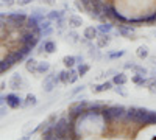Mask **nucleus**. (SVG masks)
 <instances>
[{
    "instance_id": "nucleus-1",
    "label": "nucleus",
    "mask_w": 156,
    "mask_h": 140,
    "mask_svg": "<svg viewBox=\"0 0 156 140\" xmlns=\"http://www.w3.org/2000/svg\"><path fill=\"white\" fill-rule=\"evenodd\" d=\"M3 59H5V61L8 62V64L12 67L14 64H17V62L23 61V59H25V56H23V55L19 52V48H17V50L14 48V50H9V52H8V53L3 56Z\"/></svg>"
},
{
    "instance_id": "nucleus-2",
    "label": "nucleus",
    "mask_w": 156,
    "mask_h": 140,
    "mask_svg": "<svg viewBox=\"0 0 156 140\" xmlns=\"http://www.w3.org/2000/svg\"><path fill=\"white\" fill-rule=\"evenodd\" d=\"M22 98L16 94H8L6 95V106L9 109H17V108H22Z\"/></svg>"
},
{
    "instance_id": "nucleus-3",
    "label": "nucleus",
    "mask_w": 156,
    "mask_h": 140,
    "mask_svg": "<svg viewBox=\"0 0 156 140\" xmlns=\"http://www.w3.org/2000/svg\"><path fill=\"white\" fill-rule=\"evenodd\" d=\"M117 31H119V34L123 36V37H128V39H136V37H133V31H134V28L131 27V25L119 23V25H117Z\"/></svg>"
},
{
    "instance_id": "nucleus-4",
    "label": "nucleus",
    "mask_w": 156,
    "mask_h": 140,
    "mask_svg": "<svg viewBox=\"0 0 156 140\" xmlns=\"http://www.w3.org/2000/svg\"><path fill=\"white\" fill-rule=\"evenodd\" d=\"M9 87L12 89V90H19V89H22V86H23V80H22V76H20V73H14L9 78Z\"/></svg>"
},
{
    "instance_id": "nucleus-5",
    "label": "nucleus",
    "mask_w": 156,
    "mask_h": 140,
    "mask_svg": "<svg viewBox=\"0 0 156 140\" xmlns=\"http://www.w3.org/2000/svg\"><path fill=\"white\" fill-rule=\"evenodd\" d=\"M109 42H111V36H109V33H108V34L98 33L97 39H95L97 48H105V47H108V45H109Z\"/></svg>"
},
{
    "instance_id": "nucleus-6",
    "label": "nucleus",
    "mask_w": 156,
    "mask_h": 140,
    "mask_svg": "<svg viewBox=\"0 0 156 140\" xmlns=\"http://www.w3.org/2000/svg\"><path fill=\"white\" fill-rule=\"evenodd\" d=\"M97 36H98V30L95 28V27H86L84 28V31H83V37L84 39H87V41H94V39H97Z\"/></svg>"
},
{
    "instance_id": "nucleus-7",
    "label": "nucleus",
    "mask_w": 156,
    "mask_h": 140,
    "mask_svg": "<svg viewBox=\"0 0 156 140\" xmlns=\"http://www.w3.org/2000/svg\"><path fill=\"white\" fill-rule=\"evenodd\" d=\"M126 81H128L126 75L122 73V72H117V73L112 76V84H114V86H125Z\"/></svg>"
},
{
    "instance_id": "nucleus-8",
    "label": "nucleus",
    "mask_w": 156,
    "mask_h": 140,
    "mask_svg": "<svg viewBox=\"0 0 156 140\" xmlns=\"http://www.w3.org/2000/svg\"><path fill=\"white\" fill-rule=\"evenodd\" d=\"M67 25L70 28H78V27H81L83 25V19L80 17V16H75V14H72V16H69V19H67Z\"/></svg>"
},
{
    "instance_id": "nucleus-9",
    "label": "nucleus",
    "mask_w": 156,
    "mask_h": 140,
    "mask_svg": "<svg viewBox=\"0 0 156 140\" xmlns=\"http://www.w3.org/2000/svg\"><path fill=\"white\" fill-rule=\"evenodd\" d=\"M47 72H50V62H48V61H39V62H37L36 73H37V75H45Z\"/></svg>"
},
{
    "instance_id": "nucleus-10",
    "label": "nucleus",
    "mask_w": 156,
    "mask_h": 140,
    "mask_svg": "<svg viewBox=\"0 0 156 140\" xmlns=\"http://www.w3.org/2000/svg\"><path fill=\"white\" fill-rule=\"evenodd\" d=\"M66 41L67 42H70V44H78V42H81V37H80V34H78L73 28L67 33V36H66Z\"/></svg>"
},
{
    "instance_id": "nucleus-11",
    "label": "nucleus",
    "mask_w": 156,
    "mask_h": 140,
    "mask_svg": "<svg viewBox=\"0 0 156 140\" xmlns=\"http://www.w3.org/2000/svg\"><path fill=\"white\" fill-rule=\"evenodd\" d=\"M37 62H39V61H36L34 58H30V59H27V62H25V70H27V72H30V73H36V69H37Z\"/></svg>"
},
{
    "instance_id": "nucleus-12",
    "label": "nucleus",
    "mask_w": 156,
    "mask_h": 140,
    "mask_svg": "<svg viewBox=\"0 0 156 140\" xmlns=\"http://www.w3.org/2000/svg\"><path fill=\"white\" fill-rule=\"evenodd\" d=\"M37 104V100H36V95L33 94H28L25 97V101L22 103V108H30V106H36Z\"/></svg>"
},
{
    "instance_id": "nucleus-13",
    "label": "nucleus",
    "mask_w": 156,
    "mask_h": 140,
    "mask_svg": "<svg viewBox=\"0 0 156 140\" xmlns=\"http://www.w3.org/2000/svg\"><path fill=\"white\" fill-rule=\"evenodd\" d=\"M45 17H47V19H50L51 22H53V20H58L59 17H64V11H58V9H53V11L47 12V14H45Z\"/></svg>"
},
{
    "instance_id": "nucleus-14",
    "label": "nucleus",
    "mask_w": 156,
    "mask_h": 140,
    "mask_svg": "<svg viewBox=\"0 0 156 140\" xmlns=\"http://www.w3.org/2000/svg\"><path fill=\"white\" fill-rule=\"evenodd\" d=\"M69 76H70V69H66V70H61L58 73V78L62 84H69Z\"/></svg>"
},
{
    "instance_id": "nucleus-15",
    "label": "nucleus",
    "mask_w": 156,
    "mask_h": 140,
    "mask_svg": "<svg viewBox=\"0 0 156 140\" xmlns=\"http://www.w3.org/2000/svg\"><path fill=\"white\" fill-rule=\"evenodd\" d=\"M97 30H98V33H103V34H108L111 30H112V25L109 23V22H101L98 27H97Z\"/></svg>"
},
{
    "instance_id": "nucleus-16",
    "label": "nucleus",
    "mask_w": 156,
    "mask_h": 140,
    "mask_svg": "<svg viewBox=\"0 0 156 140\" xmlns=\"http://www.w3.org/2000/svg\"><path fill=\"white\" fill-rule=\"evenodd\" d=\"M55 50H56V44L53 41H45L44 42V52L51 55V53H55Z\"/></svg>"
},
{
    "instance_id": "nucleus-17",
    "label": "nucleus",
    "mask_w": 156,
    "mask_h": 140,
    "mask_svg": "<svg viewBox=\"0 0 156 140\" xmlns=\"http://www.w3.org/2000/svg\"><path fill=\"white\" fill-rule=\"evenodd\" d=\"M62 64L66 66L67 69H72V67L76 64V59H75V56H72V55H70V56H64V58H62Z\"/></svg>"
},
{
    "instance_id": "nucleus-18",
    "label": "nucleus",
    "mask_w": 156,
    "mask_h": 140,
    "mask_svg": "<svg viewBox=\"0 0 156 140\" xmlns=\"http://www.w3.org/2000/svg\"><path fill=\"white\" fill-rule=\"evenodd\" d=\"M136 55H137V58H139V59H145V58H148V47L140 45V47L137 48Z\"/></svg>"
},
{
    "instance_id": "nucleus-19",
    "label": "nucleus",
    "mask_w": 156,
    "mask_h": 140,
    "mask_svg": "<svg viewBox=\"0 0 156 140\" xmlns=\"http://www.w3.org/2000/svg\"><path fill=\"white\" fill-rule=\"evenodd\" d=\"M78 78H80V73H78L76 69H70V76H69V84H75L78 81Z\"/></svg>"
},
{
    "instance_id": "nucleus-20",
    "label": "nucleus",
    "mask_w": 156,
    "mask_h": 140,
    "mask_svg": "<svg viewBox=\"0 0 156 140\" xmlns=\"http://www.w3.org/2000/svg\"><path fill=\"white\" fill-rule=\"evenodd\" d=\"M144 81H145V75H140V73H134V75H133V83H134V84H137V86L142 87Z\"/></svg>"
},
{
    "instance_id": "nucleus-21",
    "label": "nucleus",
    "mask_w": 156,
    "mask_h": 140,
    "mask_svg": "<svg viewBox=\"0 0 156 140\" xmlns=\"http://www.w3.org/2000/svg\"><path fill=\"white\" fill-rule=\"evenodd\" d=\"M78 73H80V76H84L89 70H90V67H89V64H86V62H81V64H78Z\"/></svg>"
},
{
    "instance_id": "nucleus-22",
    "label": "nucleus",
    "mask_w": 156,
    "mask_h": 140,
    "mask_svg": "<svg viewBox=\"0 0 156 140\" xmlns=\"http://www.w3.org/2000/svg\"><path fill=\"white\" fill-rule=\"evenodd\" d=\"M153 23H156V11L145 16V25H153Z\"/></svg>"
},
{
    "instance_id": "nucleus-23",
    "label": "nucleus",
    "mask_w": 156,
    "mask_h": 140,
    "mask_svg": "<svg viewBox=\"0 0 156 140\" xmlns=\"http://www.w3.org/2000/svg\"><path fill=\"white\" fill-rule=\"evenodd\" d=\"M31 50H33V47H30V45H20V47H19V52H20L23 56H28V55L31 53Z\"/></svg>"
},
{
    "instance_id": "nucleus-24",
    "label": "nucleus",
    "mask_w": 156,
    "mask_h": 140,
    "mask_svg": "<svg viewBox=\"0 0 156 140\" xmlns=\"http://www.w3.org/2000/svg\"><path fill=\"white\" fill-rule=\"evenodd\" d=\"M11 69V66L8 64V62L2 58V59H0V73H5L6 70H9Z\"/></svg>"
},
{
    "instance_id": "nucleus-25",
    "label": "nucleus",
    "mask_w": 156,
    "mask_h": 140,
    "mask_svg": "<svg viewBox=\"0 0 156 140\" xmlns=\"http://www.w3.org/2000/svg\"><path fill=\"white\" fill-rule=\"evenodd\" d=\"M133 72H134V73H140V75H147V73H148V70H147L145 67L137 66V64H136V67L133 69Z\"/></svg>"
},
{
    "instance_id": "nucleus-26",
    "label": "nucleus",
    "mask_w": 156,
    "mask_h": 140,
    "mask_svg": "<svg viewBox=\"0 0 156 140\" xmlns=\"http://www.w3.org/2000/svg\"><path fill=\"white\" fill-rule=\"evenodd\" d=\"M112 89H114V92L119 94L120 97H126V90H125L122 86H115V87H112Z\"/></svg>"
},
{
    "instance_id": "nucleus-27",
    "label": "nucleus",
    "mask_w": 156,
    "mask_h": 140,
    "mask_svg": "<svg viewBox=\"0 0 156 140\" xmlns=\"http://www.w3.org/2000/svg\"><path fill=\"white\" fill-rule=\"evenodd\" d=\"M123 55H125V52H123V50H119V52L109 53V55H108V58H109V59H115V58H122Z\"/></svg>"
},
{
    "instance_id": "nucleus-28",
    "label": "nucleus",
    "mask_w": 156,
    "mask_h": 140,
    "mask_svg": "<svg viewBox=\"0 0 156 140\" xmlns=\"http://www.w3.org/2000/svg\"><path fill=\"white\" fill-rule=\"evenodd\" d=\"M89 56H90V58H98V50L94 48V47H90V48H89Z\"/></svg>"
},
{
    "instance_id": "nucleus-29",
    "label": "nucleus",
    "mask_w": 156,
    "mask_h": 140,
    "mask_svg": "<svg viewBox=\"0 0 156 140\" xmlns=\"http://www.w3.org/2000/svg\"><path fill=\"white\" fill-rule=\"evenodd\" d=\"M92 92H94V94H101V92H105V89H103L101 84H100V86H94V87H92Z\"/></svg>"
},
{
    "instance_id": "nucleus-30",
    "label": "nucleus",
    "mask_w": 156,
    "mask_h": 140,
    "mask_svg": "<svg viewBox=\"0 0 156 140\" xmlns=\"http://www.w3.org/2000/svg\"><path fill=\"white\" fill-rule=\"evenodd\" d=\"M33 0H16V3H19L20 6H25V5H30Z\"/></svg>"
},
{
    "instance_id": "nucleus-31",
    "label": "nucleus",
    "mask_w": 156,
    "mask_h": 140,
    "mask_svg": "<svg viewBox=\"0 0 156 140\" xmlns=\"http://www.w3.org/2000/svg\"><path fill=\"white\" fill-rule=\"evenodd\" d=\"M14 3H16V0H3V5H5V6H8V8H11Z\"/></svg>"
},
{
    "instance_id": "nucleus-32",
    "label": "nucleus",
    "mask_w": 156,
    "mask_h": 140,
    "mask_svg": "<svg viewBox=\"0 0 156 140\" xmlns=\"http://www.w3.org/2000/svg\"><path fill=\"white\" fill-rule=\"evenodd\" d=\"M147 89H148V92H150V94H153V95H154V94H156V81H154L150 87H147Z\"/></svg>"
},
{
    "instance_id": "nucleus-33",
    "label": "nucleus",
    "mask_w": 156,
    "mask_h": 140,
    "mask_svg": "<svg viewBox=\"0 0 156 140\" xmlns=\"http://www.w3.org/2000/svg\"><path fill=\"white\" fill-rule=\"evenodd\" d=\"M123 67H125V69H131V70H133V69L136 67V64H134L133 61H129V62H126V64H125Z\"/></svg>"
},
{
    "instance_id": "nucleus-34",
    "label": "nucleus",
    "mask_w": 156,
    "mask_h": 140,
    "mask_svg": "<svg viewBox=\"0 0 156 140\" xmlns=\"http://www.w3.org/2000/svg\"><path fill=\"white\" fill-rule=\"evenodd\" d=\"M39 2H41L42 5H48V6H51L55 3V0H39Z\"/></svg>"
},
{
    "instance_id": "nucleus-35",
    "label": "nucleus",
    "mask_w": 156,
    "mask_h": 140,
    "mask_svg": "<svg viewBox=\"0 0 156 140\" xmlns=\"http://www.w3.org/2000/svg\"><path fill=\"white\" fill-rule=\"evenodd\" d=\"M83 89H84V86H80V87H76V89H73V90H72V95H76L78 92H81Z\"/></svg>"
},
{
    "instance_id": "nucleus-36",
    "label": "nucleus",
    "mask_w": 156,
    "mask_h": 140,
    "mask_svg": "<svg viewBox=\"0 0 156 140\" xmlns=\"http://www.w3.org/2000/svg\"><path fill=\"white\" fill-rule=\"evenodd\" d=\"M6 104V95H0V106Z\"/></svg>"
},
{
    "instance_id": "nucleus-37",
    "label": "nucleus",
    "mask_w": 156,
    "mask_h": 140,
    "mask_svg": "<svg viewBox=\"0 0 156 140\" xmlns=\"http://www.w3.org/2000/svg\"><path fill=\"white\" fill-rule=\"evenodd\" d=\"M75 59H76V64H81V62H83V56H81V55L75 56Z\"/></svg>"
}]
</instances>
